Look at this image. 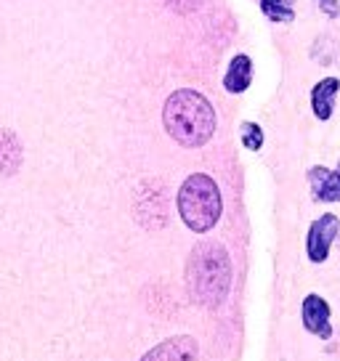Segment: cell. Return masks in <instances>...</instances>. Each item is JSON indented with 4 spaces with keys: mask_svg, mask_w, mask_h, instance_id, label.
<instances>
[{
    "mask_svg": "<svg viewBox=\"0 0 340 361\" xmlns=\"http://www.w3.org/2000/svg\"><path fill=\"white\" fill-rule=\"evenodd\" d=\"M308 186L317 202H340V170L317 168L308 170Z\"/></svg>",
    "mask_w": 340,
    "mask_h": 361,
    "instance_id": "cell-8",
    "label": "cell"
},
{
    "mask_svg": "<svg viewBox=\"0 0 340 361\" xmlns=\"http://www.w3.org/2000/svg\"><path fill=\"white\" fill-rule=\"evenodd\" d=\"M239 138H242V147L250 152H258L263 147V128L258 123H242L239 128Z\"/></svg>",
    "mask_w": 340,
    "mask_h": 361,
    "instance_id": "cell-13",
    "label": "cell"
},
{
    "mask_svg": "<svg viewBox=\"0 0 340 361\" xmlns=\"http://www.w3.org/2000/svg\"><path fill=\"white\" fill-rule=\"evenodd\" d=\"M176 204H178V215H181L183 226L192 228L194 234L210 231L224 213L221 189L207 173H192L183 180L178 197H176Z\"/></svg>",
    "mask_w": 340,
    "mask_h": 361,
    "instance_id": "cell-3",
    "label": "cell"
},
{
    "mask_svg": "<svg viewBox=\"0 0 340 361\" xmlns=\"http://www.w3.org/2000/svg\"><path fill=\"white\" fill-rule=\"evenodd\" d=\"M340 234V218L335 213L319 215L317 221L311 224L306 237V252L311 263H324L332 250V242Z\"/></svg>",
    "mask_w": 340,
    "mask_h": 361,
    "instance_id": "cell-4",
    "label": "cell"
},
{
    "mask_svg": "<svg viewBox=\"0 0 340 361\" xmlns=\"http://www.w3.org/2000/svg\"><path fill=\"white\" fill-rule=\"evenodd\" d=\"M141 361H200V345L192 335H173L147 350Z\"/></svg>",
    "mask_w": 340,
    "mask_h": 361,
    "instance_id": "cell-6",
    "label": "cell"
},
{
    "mask_svg": "<svg viewBox=\"0 0 340 361\" xmlns=\"http://www.w3.org/2000/svg\"><path fill=\"white\" fill-rule=\"evenodd\" d=\"M314 3L327 13L329 19H338L340 16V0H314Z\"/></svg>",
    "mask_w": 340,
    "mask_h": 361,
    "instance_id": "cell-14",
    "label": "cell"
},
{
    "mask_svg": "<svg viewBox=\"0 0 340 361\" xmlns=\"http://www.w3.org/2000/svg\"><path fill=\"white\" fill-rule=\"evenodd\" d=\"M340 80L338 78H324L319 80L317 85L311 88V109L317 114V120L327 123L332 112H335V99H338Z\"/></svg>",
    "mask_w": 340,
    "mask_h": 361,
    "instance_id": "cell-9",
    "label": "cell"
},
{
    "mask_svg": "<svg viewBox=\"0 0 340 361\" xmlns=\"http://www.w3.org/2000/svg\"><path fill=\"white\" fill-rule=\"evenodd\" d=\"M183 279L197 303L218 308L231 290V258L226 247L218 242H200L186 258Z\"/></svg>",
    "mask_w": 340,
    "mask_h": 361,
    "instance_id": "cell-2",
    "label": "cell"
},
{
    "mask_svg": "<svg viewBox=\"0 0 340 361\" xmlns=\"http://www.w3.org/2000/svg\"><path fill=\"white\" fill-rule=\"evenodd\" d=\"M293 3L295 0H261V11L269 22L290 24L295 19Z\"/></svg>",
    "mask_w": 340,
    "mask_h": 361,
    "instance_id": "cell-12",
    "label": "cell"
},
{
    "mask_svg": "<svg viewBox=\"0 0 340 361\" xmlns=\"http://www.w3.org/2000/svg\"><path fill=\"white\" fill-rule=\"evenodd\" d=\"M162 125L168 135L183 149L205 147L218 128V117L213 104L200 90L178 88L168 96L162 106Z\"/></svg>",
    "mask_w": 340,
    "mask_h": 361,
    "instance_id": "cell-1",
    "label": "cell"
},
{
    "mask_svg": "<svg viewBox=\"0 0 340 361\" xmlns=\"http://www.w3.org/2000/svg\"><path fill=\"white\" fill-rule=\"evenodd\" d=\"M22 168V141L19 135L0 128V176H16Z\"/></svg>",
    "mask_w": 340,
    "mask_h": 361,
    "instance_id": "cell-11",
    "label": "cell"
},
{
    "mask_svg": "<svg viewBox=\"0 0 340 361\" xmlns=\"http://www.w3.org/2000/svg\"><path fill=\"white\" fill-rule=\"evenodd\" d=\"M136 221L144 228H162L168 224V202L159 183H144L136 197Z\"/></svg>",
    "mask_w": 340,
    "mask_h": 361,
    "instance_id": "cell-5",
    "label": "cell"
},
{
    "mask_svg": "<svg viewBox=\"0 0 340 361\" xmlns=\"http://www.w3.org/2000/svg\"><path fill=\"white\" fill-rule=\"evenodd\" d=\"M253 82V59L248 54H237V56L229 61V69L224 75V88L226 93H245Z\"/></svg>",
    "mask_w": 340,
    "mask_h": 361,
    "instance_id": "cell-10",
    "label": "cell"
},
{
    "mask_svg": "<svg viewBox=\"0 0 340 361\" xmlns=\"http://www.w3.org/2000/svg\"><path fill=\"white\" fill-rule=\"evenodd\" d=\"M329 303L322 298V295H306L303 298V305H300V319H303V327L317 335L322 340L332 338V324H329Z\"/></svg>",
    "mask_w": 340,
    "mask_h": 361,
    "instance_id": "cell-7",
    "label": "cell"
}]
</instances>
